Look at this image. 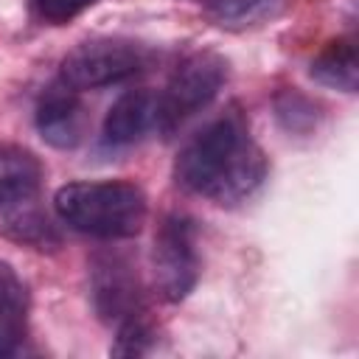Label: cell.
<instances>
[{"label":"cell","mask_w":359,"mask_h":359,"mask_svg":"<svg viewBox=\"0 0 359 359\" xmlns=\"http://www.w3.org/2000/svg\"><path fill=\"white\" fill-rule=\"evenodd\" d=\"M266 168V157L250 135L247 115L233 104L180 149L174 180L180 188L216 205H236L261 188Z\"/></svg>","instance_id":"cell-1"},{"label":"cell","mask_w":359,"mask_h":359,"mask_svg":"<svg viewBox=\"0 0 359 359\" xmlns=\"http://www.w3.org/2000/svg\"><path fill=\"white\" fill-rule=\"evenodd\" d=\"M56 216L76 233L115 241L132 238L146 222V194L129 180H79L53 196Z\"/></svg>","instance_id":"cell-2"},{"label":"cell","mask_w":359,"mask_h":359,"mask_svg":"<svg viewBox=\"0 0 359 359\" xmlns=\"http://www.w3.org/2000/svg\"><path fill=\"white\" fill-rule=\"evenodd\" d=\"M151 65V48L123 36H95L76 45L59 65V81L76 93L123 84Z\"/></svg>","instance_id":"cell-3"},{"label":"cell","mask_w":359,"mask_h":359,"mask_svg":"<svg viewBox=\"0 0 359 359\" xmlns=\"http://www.w3.org/2000/svg\"><path fill=\"white\" fill-rule=\"evenodd\" d=\"M224 81L227 59L222 53L196 50L182 59L171 73L165 90L157 95V132L163 137H171L177 129H182L185 121H191L219 95Z\"/></svg>","instance_id":"cell-4"},{"label":"cell","mask_w":359,"mask_h":359,"mask_svg":"<svg viewBox=\"0 0 359 359\" xmlns=\"http://www.w3.org/2000/svg\"><path fill=\"white\" fill-rule=\"evenodd\" d=\"M0 236L34 250H53L59 244L56 224L42 199L36 165H17L0 174Z\"/></svg>","instance_id":"cell-5"},{"label":"cell","mask_w":359,"mask_h":359,"mask_svg":"<svg viewBox=\"0 0 359 359\" xmlns=\"http://www.w3.org/2000/svg\"><path fill=\"white\" fill-rule=\"evenodd\" d=\"M199 272H202V264L196 250L194 219L182 213H168L160 222L154 233V247H151V275H154L157 294L165 303L185 300L194 292Z\"/></svg>","instance_id":"cell-6"},{"label":"cell","mask_w":359,"mask_h":359,"mask_svg":"<svg viewBox=\"0 0 359 359\" xmlns=\"http://www.w3.org/2000/svg\"><path fill=\"white\" fill-rule=\"evenodd\" d=\"M90 294L104 323H123L143 311V289L137 266L121 252H101L90 266Z\"/></svg>","instance_id":"cell-7"},{"label":"cell","mask_w":359,"mask_h":359,"mask_svg":"<svg viewBox=\"0 0 359 359\" xmlns=\"http://www.w3.org/2000/svg\"><path fill=\"white\" fill-rule=\"evenodd\" d=\"M34 121H36L39 137L45 143H50L53 149L79 146L84 137V126H87V115H84V107L79 101V93L62 81L50 84L39 95Z\"/></svg>","instance_id":"cell-8"},{"label":"cell","mask_w":359,"mask_h":359,"mask_svg":"<svg viewBox=\"0 0 359 359\" xmlns=\"http://www.w3.org/2000/svg\"><path fill=\"white\" fill-rule=\"evenodd\" d=\"M157 129V95L149 90H126L104 118V140L109 146H132Z\"/></svg>","instance_id":"cell-9"},{"label":"cell","mask_w":359,"mask_h":359,"mask_svg":"<svg viewBox=\"0 0 359 359\" xmlns=\"http://www.w3.org/2000/svg\"><path fill=\"white\" fill-rule=\"evenodd\" d=\"M28 334V292L17 269L0 261V356L20 351Z\"/></svg>","instance_id":"cell-10"},{"label":"cell","mask_w":359,"mask_h":359,"mask_svg":"<svg viewBox=\"0 0 359 359\" xmlns=\"http://www.w3.org/2000/svg\"><path fill=\"white\" fill-rule=\"evenodd\" d=\"M309 73L323 87L342 90V93H356V84H359V56H356L353 36H337V39H331L311 59Z\"/></svg>","instance_id":"cell-11"},{"label":"cell","mask_w":359,"mask_h":359,"mask_svg":"<svg viewBox=\"0 0 359 359\" xmlns=\"http://www.w3.org/2000/svg\"><path fill=\"white\" fill-rule=\"evenodd\" d=\"M283 0H202V11L210 22L227 31H244L269 22L280 11Z\"/></svg>","instance_id":"cell-12"},{"label":"cell","mask_w":359,"mask_h":359,"mask_svg":"<svg viewBox=\"0 0 359 359\" xmlns=\"http://www.w3.org/2000/svg\"><path fill=\"white\" fill-rule=\"evenodd\" d=\"M115 328H118L115 345L109 348L112 356H143L151 348V342H154V328L149 325L146 314L129 317V320L118 323Z\"/></svg>","instance_id":"cell-13"},{"label":"cell","mask_w":359,"mask_h":359,"mask_svg":"<svg viewBox=\"0 0 359 359\" xmlns=\"http://www.w3.org/2000/svg\"><path fill=\"white\" fill-rule=\"evenodd\" d=\"M98 0H28V11L42 25H67Z\"/></svg>","instance_id":"cell-14"},{"label":"cell","mask_w":359,"mask_h":359,"mask_svg":"<svg viewBox=\"0 0 359 359\" xmlns=\"http://www.w3.org/2000/svg\"><path fill=\"white\" fill-rule=\"evenodd\" d=\"M275 109H278V118L283 121V126L289 132H303V129L314 126V121H317L314 104L309 98H303L300 93H294V90H286L283 95H278Z\"/></svg>","instance_id":"cell-15"}]
</instances>
